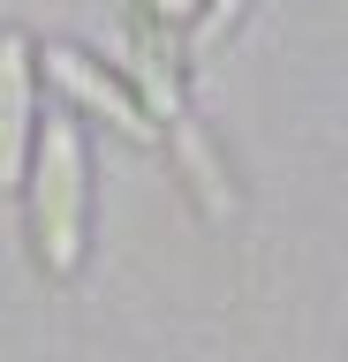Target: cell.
Listing matches in <instances>:
<instances>
[{
  "label": "cell",
  "instance_id": "6da1fadb",
  "mask_svg": "<svg viewBox=\"0 0 348 362\" xmlns=\"http://www.w3.org/2000/svg\"><path fill=\"white\" fill-rule=\"evenodd\" d=\"M16 189L30 197V264L46 272V279H76L84 226H91V158H84L76 113H38Z\"/></svg>",
  "mask_w": 348,
  "mask_h": 362
},
{
  "label": "cell",
  "instance_id": "7a4b0ae2",
  "mask_svg": "<svg viewBox=\"0 0 348 362\" xmlns=\"http://www.w3.org/2000/svg\"><path fill=\"white\" fill-rule=\"evenodd\" d=\"M38 76H46V83H61L84 113H99V121H106V129H121L129 144H159V121L144 113V98L121 83V76H106L91 53H76V45H46V53H38Z\"/></svg>",
  "mask_w": 348,
  "mask_h": 362
},
{
  "label": "cell",
  "instance_id": "3957f363",
  "mask_svg": "<svg viewBox=\"0 0 348 362\" xmlns=\"http://www.w3.org/2000/svg\"><path fill=\"white\" fill-rule=\"evenodd\" d=\"M30 129H38V38L0 30V189L23 181Z\"/></svg>",
  "mask_w": 348,
  "mask_h": 362
},
{
  "label": "cell",
  "instance_id": "277c9868",
  "mask_svg": "<svg viewBox=\"0 0 348 362\" xmlns=\"http://www.w3.org/2000/svg\"><path fill=\"white\" fill-rule=\"evenodd\" d=\"M152 8H159L167 23H189V16H197V8H205V0H152Z\"/></svg>",
  "mask_w": 348,
  "mask_h": 362
}]
</instances>
